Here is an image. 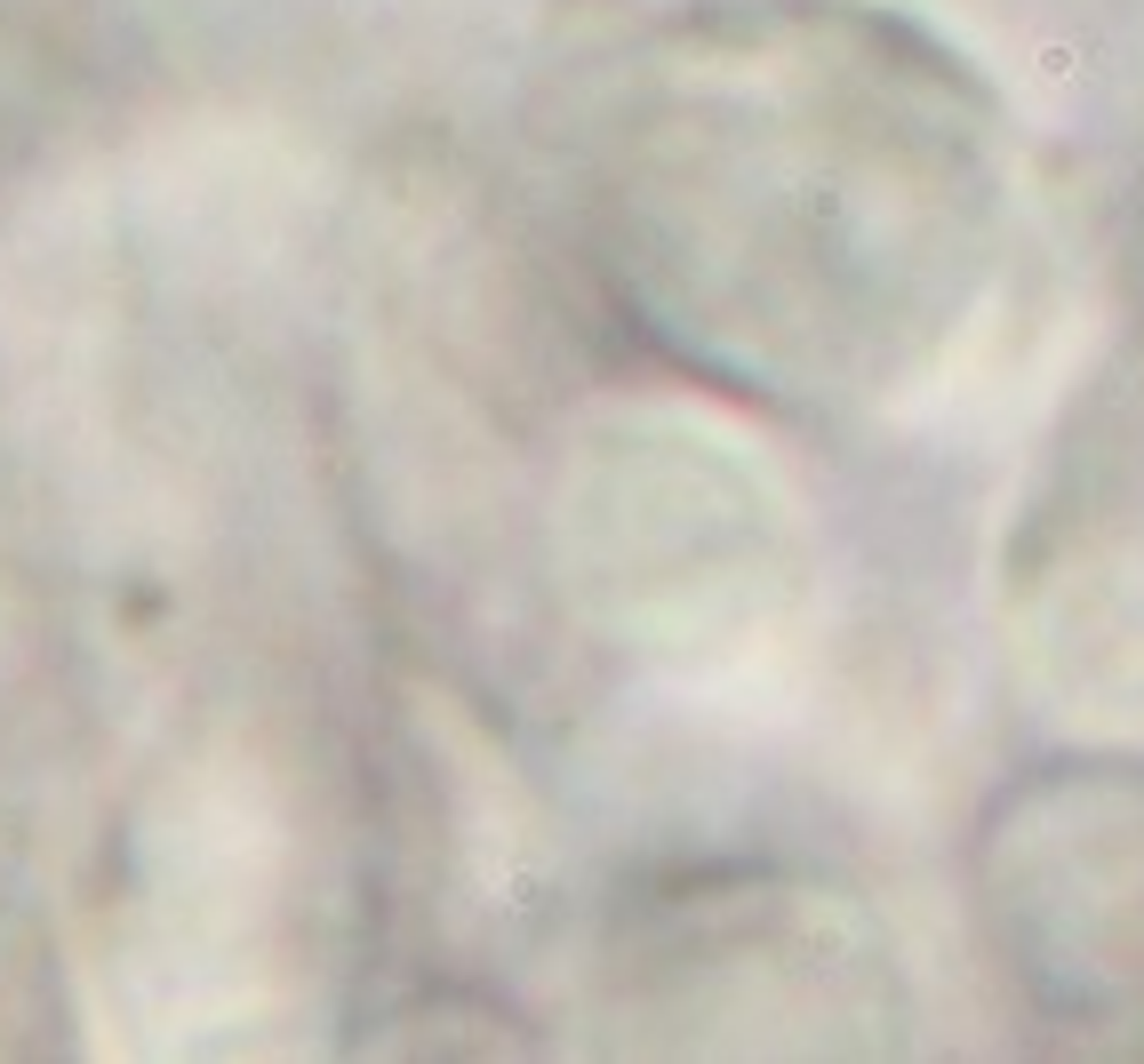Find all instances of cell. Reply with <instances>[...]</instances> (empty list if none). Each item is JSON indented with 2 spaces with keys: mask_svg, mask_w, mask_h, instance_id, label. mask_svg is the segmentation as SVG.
Instances as JSON below:
<instances>
[{
  "mask_svg": "<svg viewBox=\"0 0 1144 1064\" xmlns=\"http://www.w3.org/2000/svg\"><path fill=\"white\" fill-rule=\"evenodd\" d=\"M985 920L1064 1017L1144 1000V777H1041L985 833Z\"/></svg>",
  "mask_w": 1144,
  "mask_h": 1064,
  "instance_id": "obj_2",
  "label": "cell"
},
{
  "mask_svg": "<svg viewBox=\"0 0 1144 1064\" xmlns=\"http://www.w3.org/2000/svg\"><path fill=\"white\" fill-rule=\"evenodd\" d=\"M536 160L584 288L648 361L785 425L952 377L1016 249L993 89L865 0H673L561 48Z\"/></svg>",
  "mask_w": 1144,
  "mask_h": 1064,
  "instance_id": "obj_1",
  "label": "cell"
}]
</instances>
